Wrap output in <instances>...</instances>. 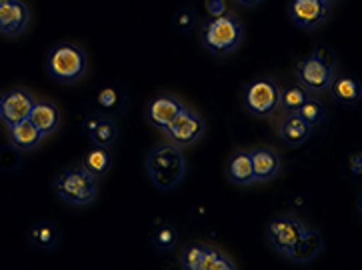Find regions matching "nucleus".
I'll list each match as a JSON object with an SVG mask.
<instances>
[{
	"mask_svg": "<svg viewBox=\"0 0 362 270\" xmlns=\"http://www.w3.org/2000/svg\"><path fill=\"white\" fill-rule=\"evenodd\" d=\"M146 172L158 190H173L178 187V182L187 172V160L185 154L180 153V146L173 142H164L152 148L146 158Z\"/></svg>",
	"mask_w": 362,
	"mask_h": 270,
	"instance_id": "obj_1",
	"label": "nucleus"
},
{
	"mask_svg": "<svg viewBox=\"0 0 362 270\" xmlns=\"http://www.w3.org/2000/svg\"><path fill=\"white\" fill-rule=\"evenodd\" d=\"M47 71L52 81L71 84L81 81L88 71V59L81 47L72 42H60L50 50L47 59Z\"/></svg>",
	"mask_w": 362,
	"mask_h": 270,
	"instance_id": "obj_2",
	"label": "nucleus"
},
{
	"mask_svg": "<svg viewBox=\"0 0 362 270\" xmlns=\"http://www.w3.org/2000/svg\"><path fill=\"white\" fill-rule=\"evenodd\" d=\"M243 24L233 12H222L214 16L202 28V45L212 54H228L243 42Z\"/></svg>",
	"mask_w": 362,
	"mask_h": 270,
	"instance_id": "obj_3",
	"label": "nucleus"
},
{
	"mask_svg": "<svg viewBox=\"0 0 362 270\" xmlns=\"http://www.w3.org/2000/svg\"><path fill=\"white\" fill-rule=\"evenodd\" d=\"M296 76L298 83L306 90L313 93H325L334 78V54L330 52V48L320 47L315 52L298 62L296 66Z\"/></svg>",
	"mask_w": 362,
	"mask_h": 270,
	"instance_id": "obj_4",
	"label": "nucleus"
},
{
	"mask_svg": "<svg viewBox=\"0 0 362 270\" xmlns=\"http://www.w3.org/2000/svg\"><path fill=\"white\" fill-rule=\"evenodd\" d=\"M54 190L60 199L72 206H84L96 199V178L84 168H66L54 180Z\"/></svg>",
	"mask_w": 362,
	"mask_h": 270,
	"instance_id": "obj_5",
	"label": "nucleus"
},
{
	"mask_svg": "<svg viewBox=\"0 0 362 270\" xmlns=\"http://www.w3.org/2000/svg\"><path fill=\"white\" fill-rule=\"evenodd\" d=\"M245 108L255 117H270L281 106V86L270 76H257L245 86Z\"/></svg>",
	"mask_w": 362,
	"mask_h": 270,
	"instance_id": "obj_6",
	"label": "nucleus"
},
{
	"mask_svg": "<svg viewBox=\"0 0 362 270\" xmlns=\"http://www.w3.org/2000/svg\"><path fill=\"white\" fill-rule=\"evenodd\" d=\"M304 233H306V226L298 218H294V216H279V218H272L269 223L267 238H269L270 247L286 257L292 250V247L300 240V236Z\"/></svg>",
	"mask_w": 362,
	"mask_h": 270,
	"instance_id": "obj_7",
	"label": "nucleus"
},
{
	"mask_svg": "<svg viewBox=\"0 0 362 270\" xmlns=\"http://www.w3.org/2000/svg\"><path fill=\"white\" fill-rule=\"evenodd\" d=\"M164 132L168 134L170 142L176 144V146H190V144H194L202 136L204 122H202V118L194 110H190V108L185 106Z\"/></svg>",
	"mask_w": 362,
	"mask_h": 270,
	"instance_id": "obj_8",
	"label": "nucleus"
},
{
	"mask_svg": "<svg viewBox=\"0 0 362 270\" xmlns=\"http://www.w3.org/2000/svg\"><path fill=\"white\" fill-rule=\"evenodd\" d=\"M330 14V6L325 0H291L288 16L294 26L303 30H315Z\"/></svg>",
	"mask_w": 362,
	"mask_h": 270,
	"instance_id": "obj_9",
	"label": "nucleus"
},
{
	"mask_svg": "<svg viewBox=\"0 0 362 270\" xmlns=\"http://www.w3.org/2000/svg\"><path fill=\"white\" fill-rule=\"evenodd\" d=\"M35 102V96L30 93H26V90H23V88H14V90L4 93V96H2V106H0V120L6 127H12L16 122L28 120Z\"/></svg>",
	"mask_w": 362,
	"mask_h": 270,
	"instance_id": "obj_10",
	"label": "nucleus"
},
{
	"mask_svg": "<svg viewBox=\"0 0 362 270\" xmlns=\"http://www.w3.org/2000/svg\"><path fill=\"white\" fill-rule=\"evenodd\" d=\"M30 20L28 6L23 0H0V35L21 36Z\"/></svg>",
	"mask_w": 362,
	"mask_h": 270,
	"instance_id": "obj_11",
	"label": "nucleus"
},
{
	"mask_svg": "<svg viewBox=\"0 0 362 270\" xmlns=\"http://www.w3.org/2000/svg\"><path fill=\"white\" fill-rule=\"evenodd\" d=\"M185 108V105L170 94H160L156 98H152L146 106V120L151 122L156 130H166L170 127V122L178 117V112Z\"/></svg>",
	"mask_w": 362,
	"mask_h": 270,
	"instance_id": "obj_12",
	"label": "nucleus"
},
{
	"mask_svg": "<svg viewBox=\"0 0 362 270\" xmlns=\"http://www.w3.org/2000/svg\"><path fill=\"white\" fill-rule=\"evenodd\" d=\"M250 163H252V175L255 180H272L281 172V156L274 153L272 148L260 146L250 151Z\"/></svg>",
	"mask_w": 362,
	"mask_h": 270,
	"instance_id": "obj_13",
	"label": "nucleus"
},
{
	"mask_svg": "<svg viewBox=\"0 0 362 270\" xmlns=\"http://www.w3.org/2000/svg\"><path fill=\"white\" fill-rule=\"evenodd\" d=\"M28 120H30L45 136H48V134L57 132V129L60 127L59 106L52 105V102H47V100H36L35 106H33V110H30Z\"/></svg>",
	"mask_w": 362,
	"mask_h": 270,
	"instance_id": "obj_14",
	"label": "nucleus"
},
{
	"mask_svg": "<svg viewBox=\"0 0 362 270\" xmlns=\"http://www.w3.org/2000/svg\"><path fill=\"white\" fill-rule=\"evenodd\" d=\"M8 130H11V144L16 151H23V153H28V151L36 148L45 139V134L36 129L30 120L16 122V124L8 127Z\"/></svg>",
	"mask_w": 362,
	"mask_h": 270,
	"instance_id": "obj_15",
	"label": "nucleus"
},
{
	"mask_svg": "<svg viewBox=\"0 0 362 270\" xmlns=\"http://www.w3.org/2000/svg\"><path fill=\"white\" fill-rule=\"evenodd\" d=\"M310 130L313 129L296 112H286V117L282 118L281 127H279L281 139L288 146H300V144H304L310 139Z\"/></svg>",
	"mask_w": 362,
	"mask_h": 270,
	"instance_id": "obj_16",
	"label": "nucleus"
},
{
	"mask_svg": "<svg viewBox=\"0 0 362 270\" xmlns=\"http://www.w3.org/2000/svg\"><path fill=\"white\" fill-rule=\"evenodd\" d=\"M320 250H322V236H320V233L308 230V228H306V233H304V235L300 236V240L292 247L291 252L286 254V259H291L292 262L303 264V262H310Z\"/></svg>",
	"mask_w": 362,
	"mask_h": 270,
	"instance_id": "obj_17",
	"label": "nucleus"
},
{
	"mask_svg": "<svg viewBox=\"0 0 362 270\" xmlns=\"http://www.w3.org/2000/svg\"><path fill=\"white\" fill-rule=\"evenodd\" d=\"M226 177L236 187H250L255 182L252 175V163H250V153H236L230 156L228 165H226Z\"/></svg>",
	"mask_w": 362,
	"mask_h": 270,
	"instance_id": "obj_18",
	"label": "nucleus"
},
{
	"mask_svg": "<svg viewBox=\"0 0 362 270\" xmlns=\"http://www.w3.org/2000/svg\"><path fill=\"white\" fill-rule=\"evenodd\" d=\"M110 166H112V154L108 151V146H96L94 144L93 148H88L82 154V168L88 175H93L94 178L108 175Z\"/></svg>",
	"mask_w": 362,
	"mask_h": 270,
	"instance_id": "obj_19",
	"label": "nucleus"
},
{
	"mask_svg": "<svg viewBox=\"0 0 362 270\" xmlns=\"http://www.w3.org/2000/svg\"><path fill=\"white\" fill-rule=\"evenodd\" d=\"M28 240L40 250H50L59 245L60 230L52 223H38L28 230Z\"/></svg>",
	"mask_w": 362,
	"mask_h": 270,
	"instance_id": "obj_20",
	"label": "nucleus"
},
{
	"mask_svg": "<svg viewBox=\"0 0 362 270\" xmlns=\"http://www.w3.org/2000/svg\"><path fill=\"white\" fill-rule=\"evenodd\" d=\"M328 88H330L332 96L339 102H342V105H356L361 100V86H358V83L352 76L332 78V83H330Z\"/></svg>",
	"mask_w": 362,
	"mask_h": 270,
	"instance_id": "obj_21",
	"label": "nucleus"
},
{
	"mask_svg": "<svg viewBox=\"0 0 362 270\" xmlns=\"http://www.w3.org/2000/svg\"><path fill=\"white\" fill-rule=\"evenodd\" d=\"M238 266L234 264L226 254H222L221 250L211 247H204V252L200 257L199 270H236Z\"/></svg>",
	"mask_w": 362,
	"mask_h": 270,
	"instance_id": "obj_22",
	"label": "nucleus"
},
{
	"mask_svg": "<svg viewBox=\"0 0 362 270\" xmlns=\"http://www.w3.org/2000/svg\"><path fill=\"white\" fill-rule=\"evenodd\" d=\"M296 115L303 118L304 122L313 129V127H318L322 120H325V115H327V110H325V106L320 100H316L313 96H308L306 100H304V105L296 110Z\"/></svg>",
	"mask_w": 362,
	"mask_h": 270,
	"instance_id": "obj_23",
	"label": "nucleus"
},
{
	"mask_svg": "<svg viewBox=\"0 0 362 270\" xmlns=\"http://www.w3.org/2000/svg\"><path fill=\"white\" fill-rule=\"evenodd\" d=\"M96 146H110L118 139V127L110 118H100L94 132L88 136Z\"/></svg>",
	"mask_w": 362,
	"mask_h": 270,
	"instance_id": "obj_24",
	"label": "nucleus"
},
{
	"mask_svg": "<svg viewBox=\"0 0 362 270\" xmlns=\"http://www.w3.org/2000/svg\"><path fill=\"white\" fill-rule=\"evenodd\" d=\"M306 98H308V90L300 84H294V86L281 90V105L286 112H296L304 105Z\"/></svg>",
	"mask_w": 362,
	"mask_h": 270,
	"instance_id": "obj_25",
	"label": "nucleus"
},
{
	"mask_svg": "<svg viewBox=\"0 0 362 270\" xmlns=\"http://www.w3.org/2000/svg\"><path fill=\"white\" fill-rule=\"evenodd\" d=\"M122 102V93L115 88V86H105L100 93L96 94V106L105 112H112L117 110Z\"/></svg>",
	"mask_w": 362,
	"mask_h": 270,
	"instance_id": "obj_26",
	"label": "nucleus"
},
{
	"mask_svg": "<svg viewBox=\"0 0 362 270\" xmlns=\"http://www.w3.org/2000/svg\"><path fill=\"white\" fill-rule=\"evenodd\" d=\"M152 242L158 250H173L178 242V233H176L175 226H160L158 230H154L152 236Z\"/></svg>",
	"mask_w": 362,
	"mask_h": 270,
	"instance_id": "obj_27",
	"label": "nucleus"
},
{
	"mask_svg": "<svg viewBox=\"0 0 362 270\" xmlns=\"http://www.w3.org/2000/svg\"><path fill=\"white\" fill-rule=\"evenodd\" d=\"M204 252V245H190L182 252V269L199 270L200 257Z\"/></svg>",
	"mask_w": 362,
	"mask_h": 270,
	"instance_id": "obj_28",
	"label": "nucleus"
},
{
	"mask_svg": "<svg viewBox=\"0 0 362 270\" xmlns=\"http://www.w3.org/2000/svg\"><path fill=\"white\" fill-rule=\"evenodd\" d=\"M197 24V16L192 11H180L175 16V26L178 33H188Z\"/></svg>",
	"mask_w": 362,
	"mask_h": 270,
	"instance_id": "obj_29",
	"label": "nucleus"
},
{
	"mask_svg": "<svg viewBox=\"0 0 362 270\" xmlns=\"http://www.w3.org/2000/svg\"><path fill=\"white\" fill-rule=\"evenodd\" d=\"M206 11L211 14L212 18L214 16H221L222 12H226V4H224V0H206Z\"/></svg>",
	"mask_w": 362,
	"mask_h": 270,
	"instance_id": "obj_30",
	"label": "nucleus"
},
{
	"mask_svg": "<svg viewBox=\"0 0 362 270\" xmlns=\"http://www.w3.org/2000/svg\"><path fill=\"white\" fill-rule=\"evenodd\" d=\"M100 118L98 115H88V117L84 118V122H82V130H84V134L86 136H90L94 132V129H96V124L100 122Z\"/></svg>",
	"mask_w": 362,
	"mask_h": 270,
	"instance_id": "obj_31",
	"label": "nucleus"
},
{
	"mask_svg": "<svg viewBox=\"0 0 362 270\" xmlns=\"http://www.w3.org/2000/svg\"><path fill=\"white\" fill-rule=\"evenodd\" d=\"M351 168H352V175H361V168H362V158L361 154H352L351 158Z\"/></svg>",
	"mask_w": 362,
	"mask_h": 270,
	"instance_id": "obj_32",
	"label": "nucleus"
},
{
	"mask_svg": "<svg viewBox=\"0 0 362 270\" xmlns=\"http://www.w3.org/2000/svg\"><path fill=\"white\" fill-rule=\"evenodd\" d=\"M236 2L243 4V6H257L260 0H236Z\"/></svg>",
	"mask_w": 362,
	"mask_h": 270,
	"instance_id": "obj_33",
	"label": "nucleus"
},
{
	"mask_svg": "<svg viewBox=\"0 0 362 270\" xmlns=\"http://www.w3.org/2000/svg\"><path fill=\"white\" fill-rule=\"evenodd\" d=\"M325 2H327L328 6H330V4H334V2H339V0H325Z\"/></svg>",
	"mask_w": 362,
	"mask_h": 270,
	"instance_id": "obj_34",
	"label": "nucleus"
},
{
	"mask_svg": "<svg viewBox=\"0 0 362 270\" xmlns=\"http://www.w3.org/2000/svg\"><path fill=\"white\" fill-rule=\"evenodd\" d=\"M2 96H4V93H0V106H2Z\"/></svg>",
	"mask_w": 362,
	"mask_h": 270,
	"instance_id": "obj_35",
	"label": "nucleus"
}]
</instances>
